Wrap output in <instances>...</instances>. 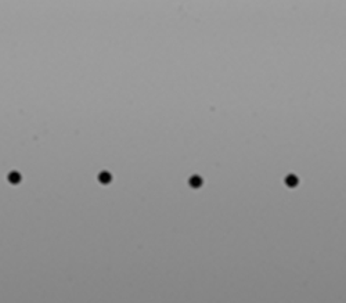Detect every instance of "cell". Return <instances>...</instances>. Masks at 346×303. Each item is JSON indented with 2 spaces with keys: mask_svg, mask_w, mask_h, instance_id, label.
Listing matches in <instances>:
<instances>
[{
  "mask_svg": "<svg viewBox=\"0 0 346 303\" xmlns=\"http://www.w3.org/2000/svg\"><path fill=\"white\" fill-rule=\"evenodd\" d=\"M100 181H101V183H109V181H111V176L107 174V173H102L101 176H100Z\"/></svg>",
  "mask_w": 346,
  "mask_h": 303,
  "instance_id": "6da1fadb",
  "label": "cell"
},
{
  "mask_svg": "<svg viewBox=\"0 0 346 303\" xmlns=\"http://www.w3.org/2000/svg\"><path fill=\"white\" fill-rule=\"evenodd\" d=\"M9 180L11 181V183H18V181H20V176H18V174H15V173H12V174H10V176H9Z\"/></svg>",
  "mask_w": 346,
  "mask_h": 303,
  "instance_id": "7a4b0ae2",
  "label": "cell"
}]
</instances>
